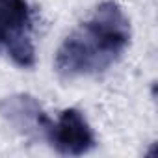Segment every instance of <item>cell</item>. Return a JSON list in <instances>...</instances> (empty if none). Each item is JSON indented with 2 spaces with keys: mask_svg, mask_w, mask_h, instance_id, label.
Returning <instances> with one entry per match:
<instances>
[{
  "mask_svg": "<svg viewBox=\"0 0 158 158\" xmlns=\"http://www.w3.org/2000/svg\"><path fill=\"white\" fill-rule=\"evenodd\" d=\"M130 37V19L117 2L106 0L61 41L54 56V67L63 78L102 73L123 56Z\"/></svg>",
  "mask_w": 158,
  "mask_h": 158,
  "instance_id": "6da1fadb",
  "label": "cell"
},
{
  "mask_svg": "<svg viewBox=\"0 0 158 158\" xmlns=\"http://www.w3.org/2000/svg\"><path fill=\"white\" fill-rule=\"evenodd\" d=\"M32 11L26 0H0V45L11 61L23 69L35 63V48L30 37Z\"/></svg>",
  "mask_w": 158,
  "mask_h": 158,
  "instance_id": "7a4b0ae2",
  "label": "cell"
},
{
  "mask_svg": "<svg viewBox=\"0 0 158 158\" xmlns=\"http://www.w3.org/2000/svg\"><path fill=\"white\" fill-rule=\"evenodd\" d=\"M48 139L58 152L69 156H80L95 147V134L86 115L76 108H65L58 119L52 121Z\"/></svg>",
  "mask_w": 158,
  "mask_h": 158,
  "instance_id": "3957f363",
  "label": "cell"
},
{
  "mask_svg": "<svg viewBox=\"0 0 158 158\" xmlns=\"http://www.w3.org/2000/svg\"><path fill=\"white\" fill-rule=\"evenodd\" d=\"M0 114H2L11 125L21 130H35L48 134L52 121L45 115L41 104L30 95H11L0 102Z\"/></svg>",
  "mask_w": 158,
  "mask_h": 158,
  "instance_id": "277c9868",
  "label": "cell"
}]
</instances>
